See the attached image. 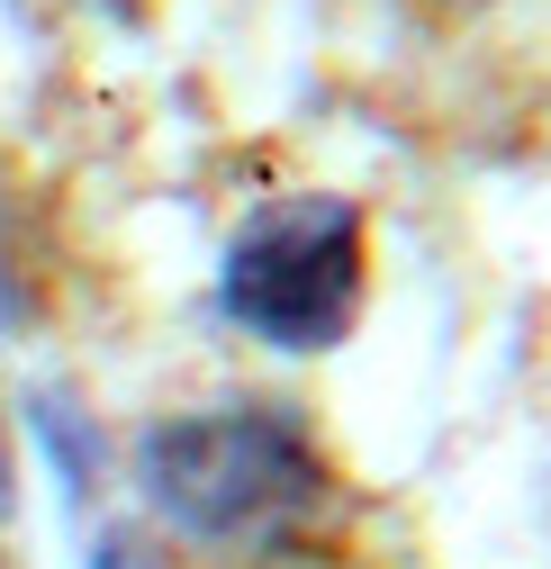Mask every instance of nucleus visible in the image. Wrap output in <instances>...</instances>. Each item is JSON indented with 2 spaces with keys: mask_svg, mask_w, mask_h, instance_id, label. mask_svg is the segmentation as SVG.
<instances>
[{
  "mask_svg": "<svg viewBox=\"0 0 551 569\" xmlns=\"http://www.w3.org/2000/svg\"><path fill=\"white\" fill-rule=\"evenodd\" d=\"M146 507L209 551H271L325 507V461L290 407H199L136 443Z\"/></svg>",
  "mask_w": 551,
  "mask_h": 569,
  "instance_id": "f257e3e1",
  "label": "nucleus"
},
{
  "mask_svg": "<svg viewBox=\"0 0 551 569\" xmlns=\"http://www.w3.org/2000/svg\"><path fill=\"white\" fill-rule=\"evenodd\" d=\"M362 290H371V236H362V208L334 190L262 199L227 236V262H218V308L253 343L299 352V362L353 335Z\"/></svg>",
  "mask_w": 551,
  "mask_h": 569,
  "instance_id": "f03ea898",
  "label": "nucleus"
},
{
  "mask_svg": "<svg viewBox=\"0 0 551 569\" xmlns=\"http://www.w3.org/2000/svg\"><path fill=\"white\" fill-rule=\"evenodd\" d=\"M91 569H146V551H127V542H100V551H91Z\"/></svg>",
  "mask_w": 551,
  "mask_h": 569,
  "instance_id": "7ed1b4c3",
  "label": "nucleus"
},
{
  "mask_svg": "<svg viewBox=\"0 0 551 569\" xmlns=\"http://www.w3.org/2000/svg\"><path fill=\"white\" fill-rule=\"evenodd\" d=\"M0 507H10V435H0Z\"/></svg>",
  "mask_w": 551,
  "mask_h": 569,
  "instance_id": "20e7f679",
  "label": "nucleus"
}]
</instances>
